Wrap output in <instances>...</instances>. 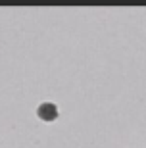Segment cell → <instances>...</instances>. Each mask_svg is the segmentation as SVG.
Listing matches in <instances>:
<instances>
[{"mask_svg":"<svg viewBox=\"0 0 146 148\" xmlns=\"http://www.w3.org/2000/svg\"><path fill=\"white\" fill-rule=\"evenodd\" d=\"M38 117L42 121H54L58 117V108L56 104H50V102H44L42 106H38Z\"/></svg>","mask_w":146,"mask_h":148,"instance_id":"cell-1","label":"cell"}]
</instances>
